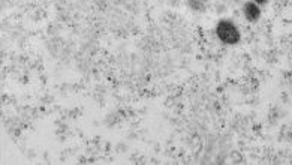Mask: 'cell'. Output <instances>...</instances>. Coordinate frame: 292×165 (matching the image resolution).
<instances>
[{"label":"cell","instance_id":"1","mask_svg":"<svg viewBox=\"0 0 292 165\" xmlns=\"http://www.w3.org/2000/svg\"><path fill=\"white\" fill-rule=\"evenodd\" d=\"M216 36L219 38V41L226 44V45H235L240 42V30L237 29V26L231 20H219L216 24Z\"/></svg>","mask_w":292,"mask_h":165},{"label":"cell","instance_id":"2","mask_svg":"<svg viewBox=\"0 0 292 165\" xmlns=\"http://www.w3.org/2000/svg\"><path fill=\"white\" fill-rule=\"evenodd\" d=\"M243 12H245V17H246L250 23L258 21L259 17H261V9H259L258 3H255V2H247V3H245V6H243Z\"/></svg>","mask_w":292,"mask_h":165},{"label":"cell","instance_id":"3","mask_svg":"<svg viewBox=\"0 0 292 165\" xmlns=\"http://www.w3.org/2000/svg\"><path fill=\"white\" fill-rule=\"evenodd\" d=\"M187 5L195 12H205L207 11V6L204 3V0H189Z\"/></svg>","mask_w":292,"mask_h":165},{"label":"cell","instance_id":"4","mask_svg":"<svg viewBox=\"0 0 292 165\" xmlns=\"http://www.w3.org/2000/svg\"><path fill=\"white\" fill-rule=\"evenodd\" d=\"M253 2H255V3H258V5H262V3H265V2H267V0H253Z\"/></svg>","mask_w":292,"mask_h":165}]
</instances>
